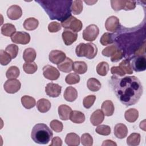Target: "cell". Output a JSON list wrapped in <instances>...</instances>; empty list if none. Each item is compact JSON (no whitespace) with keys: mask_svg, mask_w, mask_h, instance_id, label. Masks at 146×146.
I'll return each instance as SVG.
<instances>
[{"mask_svg":"<svg viewBox=\"0 0 146 146\" xmlns=\"http://www.w3.org/2000/svg\"><path fill=\"white\" fill-rule=\"evenodd\" d=\"M11 39L13 43L16 44H26L30 41V35L26 32L17 31L11 36Z\"/></svg>","mask_w":146,"mask_h":146,"instance_id":"obj_10","label":"cell"},{"mask_svg":"<svg viewBox=\"0 0 146 146\" xmlns=\"http://www.w3.org/2000/svg\"><path fill=\"white\" fill-rule=\"evenodd\" d=\"M70 120L74 123L80 124L84 121L85 115L81 111H72L70 116Z\"/></svg>","mask_w":146,"mask_h":146,"instance_id":"obj_25","label":"cell"},{"mask_svg":"<svg viewBox=\"0 0 146 146\" xmlns=\"http://www.w3.org/2000/svg\"><path fill=\"white\" fill-rule=\"evenodd\" d=\"M73 63V61L70 58L66 57L62 63L57 64V67L60 71L68 73L72 70Z\"/></svg>","mask_w":146,"mask_h":146,"instance_id":"obj_21","label":"cell"},{"mask_svg":"<svg viewBox=\"0 0 146 146\" xmlns=\"http://www.w3.org/2000/svg\"><path fill=\"white\" fill-rule=\"evenodd\" d=\"M62 87L56 83H49L45 87L46 94L51 98L58 97L61 94Z\"/></svg>","mask_w":146,"mask_h":146,"instance_id":"obj_12","label":"cell"},{"mask_svg":"<svg viewBox=\"0 0 146 146\" xmlns=\"http://www.w3.org/2000/svg\"><path fill=\"white\" fill-rule=\"evenodd\" d=\"M124 54L123 51L121 49L118 48L116 52L112 56H111V60L112 62H119L123 58V56H124Z\"/></svg>","mask_w":146,"mask_h":146,"instance_id":"obj_49","label":"cell"},{"mask_svg":"<svg viewBox=\"0 0 146 146\" xmlns=\"http://www.w3.org/2000/svg\"><path fill=\"white\" fill-rule=\"evenodd\" d=\"M80 81V76L76 73H70L66 76L65 82L68 84H75Z\"/></svg>","mask_w":146,"mask_h":146,"instance_id":"obj_40","label":"cell"},{"mask_svg":"<svg viewBox=\"0 0 146 146\" xmlns=\"http://www.w3.org/2000/svg\"><path fill=\"white\" fill-rule=\"evenodd\" d=\"M11 56L5 51L1 50L0 51V63L2 66L7 65L11 60Z\"/></svg>","mask_w":146,"mask_h":146,"instance_id":"obj_43","label":"cell"},{"mask_svg":"<svg viewBox=\"0 0 146 146\" xmlns=\"http://www.w3.org/2000/svg\"><path fill=\"white\" fill-rule=\"evenodd\" d=\"M104 119V115L100 109L95 111L90 117V121L94 126L98 125L101 124Z\"/></svg>","mask_w":146,"mask_h":146,"instance_id":"obj_18","label":"cell"},{"mask_svg":"<svg viewBox=\"0 0 146 146\" xmlns=\"http://www.w3.org/2000/svg\"><path fill=\"white\" fill-rule=\"evenodd\" d=\"M19 74L20 71L18 67L15 66H12L7 69L6 72V76L8 79H16L19 76Z\"/></svg>","mask_w":146,"mask_h":146,"instance_id":"obj_36","label":"cell"},{"mask_svg":"<svg viewBox=\"0 0 146 146\" xmlns=\"http://www.w3.org/2000/svg\"><path fill=\"white\" fill-rule=\"evenodd\" d=\"M61 29V25L58 22H50L48 25V30L50 33H56Z\"/></svg>","mask_w":146,"mask_h":146,"instance_id":"obj_48","label":"cell"},{"mask_svg":"<svg viewBox=\"0 0 146 146\" xmlns=\"http://www.w3.org/2000/svg\"><path fill=\"white\" fill-rule=\"evenodd\" d=\"M61 26L65 29H70L72 31L77 33L82 30L83 24L81 21L71 15L61 22Z\"/></svg>","mask_w":146,"mask_h":146,"instance_id":"obj_5","label":"cell"},{"mask_svg":"<svg viewBox=\"0 0 146 146\" xmlns=\"http://www.w3.org/2000/svg\"><path fill=\"white\" fill-rule=\"evenodd\" d=\"M131 66L136 72L143 71L146 68L145 55L134 56L131 59Z\"/></svg>","mask_w":146,"mask_h":146,"instance_id":"obj_8","label":"cell"},{"mask_svg":"<svg viewBox=\"0 0 146 146\" xmlns=\"http://www.w3.org/2000/svg\"><path fill=\"white\" fill-rule=\"evenodd\" d=\"M50 102L44 98L40 99L36 103V107L38 110L41 113H45L48 111L51 108Z\"/></svg>","mask_w":146,"mask_h":146,"instance_id":"obj_23","label":"cell"},{"mask_svg":"<svg viewBox=\"0 0 146 146\" xmlns=\"http://www.w3.org/2000/svg\"><path fill=\"white\" fill-rule=\"evenodd\" d=\"M36 53L35 50L31 47L27 48L23 53V59L26 62H33L36 58Z\"/></svg>","mask_w":146,"mask_h":146,"instance_id":"obj_26","label":"cell"},{"mask_svg":"<svg viewBox=\"0 0 146 146\" xmlns=\"http://www.w3.org/2000/svg\"><path fill=\"white\" fill-rule=\"evenodd\" d=\"M140 135L138 133H132L128 136L127 144L129 146H137L140 142Z\"/></svg>","mask_w":146,"mask_h":146,"instance_id":"obj_33","label":"cell"},{"mask_svg":"<svg viewBox=\"0 0 146 146\" xmlns=\"http://www.w3.org/2000/svg\"><path fill=\"white\" fill-rule=\"evenodd\" d=\"M18 47L16 44H10L8 45L6 48L5 51H6L11 57L12 59H14L17 57L18 53Z\"/></svg>","mask_w":146,"mask_h":146,"instance_id":"obj_42","label":"cell"},{"mask_svg":"<svg viewBox=\"0 0 146 146\" xmlns=\"http://www.w3.org/2000/svg\"><path fill=\"white\" fill-rule=\"evenodd\" d=\"M101 110L105 116H112L115 110L114 105L112 102L110 100H107L103 102L101 106Z\"/></svg>","mask_w":146,"mask_h":146,"instance_id":"obj_22","label":"cell"},{"mask_svg":"<svg viewBox=\"0 0 146 146\" xmlns=\"http://www.w3.org/2000/svg\"><path fill=\"white\" fill-rule=\"evenodd\" d=\"M43 75L50 80H57L60 76V72L57 68L51 65H46L43 67Z\"/></svg>","mask_w":146,"mask_h":146,"instance_id":"obj_11","label":"cell"},{"mask_svg":"<svg viewBox=\"0 0 146 146\" xmlns=\"http://www.w3.org/2000/svg\"><path fill=\"white\" fill-rule=\"evenodd\" d=\"M72 70L78 74H83L87 71V65L83 61H76L73 63Z\"/></svg>","mask_w":146,"mask_h":146,"instance_id":"obj_29","label":"cell"},{"mask_svg":"<svg viewBox=\"0 0 146 146\" xmlns=\"http://www.w3.org/2000/svg\"><path fill=\"white\" fill-rule=\"evenodd\" d=\"M109 71V64L106 62H101L96 66V72L100 76H106Z\"/></svg>","mask_w":146,"mask_h":146,"instance_id":"obj_35","label":"cell"},{"mask_svg":"<svg viewBox=\"0 0 146 146\" xmlns=\"http://www.w3.org/2000/svg\"><path fill=\"white\" fill-rule=\"evenodd\" d=\"M65 143L68 146H77L80 144L79 136L73 132L67 134L65 138Z\"/></svg>","mask_w":146,"mask_h":146,"instance_id":"obj_24","label":"cell"},{"mask_svg":"<svg viewBox=\"0 0 146 146\" xmlns=\"http://www.w3.org/2000/svg\"><path fill=\"white\" fill-rule=\"evenodd\" d=\"M87 88L92 92H96L101 88L100 82L96 78H91L87 82Z\"/></svg>","mask_w":146,"mask_h":146,"instance_id":"obj_31","label":"cell"},{"mask_svg":"<svg viewBox=\"0 0 146 146\" xmlns=\"http://www.w3.org/2000/svg\"><path fill=\"white\" fill-rule=\"evenodd\" d=\"M39 25L38 19L35 18L30 17L26 19L23 22V27L26 30L31 31L36 29Z\"/></svg>","mask_w":146,"mask_h":146,"instance_id":"obj_27","label":"cell"},{"mask_svg":"<svg viewBox=\"0 0 146 146\" xmlns=\"http://www.w3.org/2000/svg\"><path fill=\"white\" fill-rule=\"evenodd\" d=\"M1 34L6 36H11L15 32L16 28L11 23H5L1 27Z\"/></svg>","mask_w":146,"mask_h":146,"instance_id":"obj_30","label":"cell"},{"mask_svg":"<svg viewBox=\"0 0 146 146\" xmlns=\"http://www.w3.org/2000/svg\"><path fill=\"white\" fill-rule=\"evenodd\" d=\"M62 36L64 44L67 46H69L76 40L78 34L69 30H65L63 31Z\"/></svg>","mask_w":146,"mask_h":146,"instance_id":"obj_16","label":"cell"},{"mask_svg":"<svg viewBox=\"0 0 146 146\" xmlns=\"http://www.w3.org/2000/svg\"><path fill=\"white\" fill-rule=\"evenodd\" d=\"M110 83L117 98L126 106L135 104L143 94L141 83L135 76L119 78L114 75Z\"/></svg>","mask_w":146,"mask_h":146,"instance_id":"obj_1","label":"cell"},{"mask_svg":"<svg viewBox=\"0 0 146 146\" xmlns=\"http://www.w3.org/2000/svg\"><path fill=\"white\" fill-rule=\"evenodd\" d=\"M120 26L119 19L115 16H110L105 22V27L110 32H116Z\"/></svg>","mask_w":146,"mask_h":146,"instance_id":"obj_13","label":"cell"},{"mask_svg":"<svg viewBox=\"0 0 146 146\" xmlns=\"http://www.w3.org/2000/svg\"><path fill=\"white\" fill-rule=\"evenodd\" d=\"M95 131L100 135L107 136L111 133V128L107 125H100L97 127Z\"/></svg>","mask_w":146,"mask_h":146,"instance_id":"obj_45","label":"cell"},{"mask_svg":"<svg viewBox=\"0 0 146 146\" xmlns=\"http://www.w3.org/2000/svg\"><path fill=\"white\" fill-rule=\"evenodd\" d=\"M63 97L66 101L72 102L78 98V91L72 86L67 87L64 92Z\"/></svg>","mask_w":146,"mask_h":146,"instance_id":"obj_19","label":"cell"},{"mask_svg":"<svg viewBox=\"0 0 146 146\" xmlns=\"http://www.w3.org/2000/svg\"><path fill=\"white\" fill-rule=\"evenodd\" d=\"M123 71L127 74H133V69L131 64L130 60L128 59H125L122 60L119 66Z\"/></svg>","mask_w":146,"mask_h":146,"instance_id":"obj_37","label":"cell"},{"mask_svg":"<svg viewBox=\"0 0 146 146\" xmlns=\"http://www.w3.org/2000/svg\"><path fill=\"white\" fill-rule=\"evenodd\" d=\"M83 1L80 0H75L72 1L71 5V12L73 14L78 15L80 14L83 10Z\"/></svg>","mask_w":146,"mask_h":146,"instance_id":"obj_34","label":"cell"},{"mask_svg":"<svg viewBox=\"0 0 146 146\" xmlns=\"http://www.w3.org/2000/svg\"><path fill=\"white\" fill-rule=\"evenodd\" d=\"M102 146H106V145H115L116 146L117 144L116 143H115L114 141H113L112 140H106L103 141V143H102Z\"/></svg>","mask_w":146,"mask_h":146,"instance_id":"obj_52","label":"cell"},{"mask_svg":"<svg viewBox=\"0 0 146 146\" xmlns=\"http://www.w3.org/2000/svg\"><path fill=\"white\" fill-rule=\"evenodd\" d=\"M84 2L86 3L87 4H88V5H94L95 3L97 2V1H84Z\"/></svg>","mask_w":146,"mask_h":146,"instance_id":"obj_53","label":"cell"},{"mask_svg":"<svg viewBox=\"0 0 146 146\" xmlns=\"http://www.w3.org/2000/svg\"><path fill=\"white\" fill-rule=\"evenodd\" d=\"M81 143L84 146H91L93 144L92 137L88 133H83L81 136Z\"/></svg>","mask_w":146,"mask_h":146,"instance_id":"obj_47","label":"cell"},{"mask_svg":"<svg viewBox=\"0 0 146 146\" xmlns=\"http://www.w3.org/2000/svg\"><path fill=\"white\" fill-rule=\"evenodd\" d=\"M53 135L52 131L44 123H38L33 128L31 137L36 143L39 144H47Z\"/></svg>","mask_w":146,"mask_h":146,"instance_id":"obj_3","label":"cell"},{"mask_svg":"<svg viewBox=\"0 0 146 146\" xmlns=\"http://www.w3.org/2000/svg\"><path fill=\"white\" fill-rule=\"evenodd\" d=\"M136 1H125V0H114L111 1V7L116 11L121 10L126 11L133 10L136 7Z\"/></svg>","mask_w":146,"mask_h":146,"instance_id":"obj_6","label":"cell"},{"mask_svg":"<svg viewBox=\"0 0 146 146\" xmlns=\"http://www.w3.org/2000/svg\"><path fill=\"white\" fill-rule=\"evenodd\" d=\"M99 34L98 27L94 24L88 25L83 31V38L87 41L95 40Z\"/></svg>","mask_w":146,"mask_h":146,"instance_id":"obj_7","label":"cell"},{"mask_svg":"<svg viewBox=\"0 0 146 146\" xmlns=\"http://www.w3.org/2000/svg\"><path fill=\"white\" fill-rule=\"evenodd\" d=\"M118 48L119 47H117V46L115 44H112L104 48L102 52V54L103 55L107 57L112 56L116 52Z\"/></svg>","mask_w":146,"mask_h":146,"instance_id":"obj_41","label":"cell"},{"mask_svg":"<svg viewBox=\"0 0 146 146\" xmlns=\"http://www.w3.org/2000/svg\"><path fill=\"white\" fill-rule=\"evenodd\" d=\"M23 69L26 73L28 74H33L36 71L38 66L34 62H25L23 65Z\"/></svg>","mask_w":146,"mask_h":146,"instance_id":"obj_38","label":"cell"},{"mask_svg":"<svg viewBox=\"0 0 146 146\" xmlns=\"http://www.w3.org/2000/svg\"><path fill=\"white\" fill-rule=\"evenodd\" d=\"M21 103L26 109H31L36 105L35 99L28 95H24L21 98Z\"/></svg>","mask_w":146,"mask_h":146,"instance_id":"obj_32","label":"cell"},{"mask_svg":"<svg viewBox=\"0 0 146 146\" xmlns=\"http://www.w3.org/2000/svg\"><path fill=\"white\" fill-rule=\"evenodd\" d=\"M66 58V54L60 51V50H52L48 56L49 60L56 64H58L60 63H62Z\"/></svg>","mask_w":146,"mask_h":146,"instance_id":"obj_14","label":"cell"},{"mask_svg":"<svg viewBox=\"0 0 146 146\" xmlns=\"http://www.w3.org/2000/svg\"><path fill=\"white\" fill-rule=\"evenodd\" d=\"M114 135L118 139L125 138L128 133V128L127 126L123 123L116 124L113 129Z\"/></svg>","mask_w":146,"mask_h":146,"instance_id":"obj_17","label":"cell"},{"mask_svg":"<svg viewBox=\"0 0 146 146\" xmlns=\"http://www.w3.org/2000/svg\"><path fill=\"white\" fill-rule=\"evenodd\" d=\"M50 128L55 132H60L63 128V124L58 120H52L50 123Z\"/></svg>","mask_w":146,"mask_h":146,"instance_id":"obj_46","label":"cell"},{"mask_svg":"<svg viewBox=\"0 0 146 146\" xmlns=\"http://www.w3.org/2000/svg\"><path fill=\"white\" fill-rule=\"evenodd\" d=\"M96 100V96L94 95H90L84 98L83 100V104L84 108L88 109L91 108Z\"/></svg>","mask_w":146,"mask_h":146,"instance_id":"obj_44","label":"cell"},{"mask_svg":"<svg viewBox=\"0 0 146 146\" xmlns=\"http://www.w3.org/2000/svg\"><path fill=\"white\" fill-rule=\"evenodd\" d=\"M75 52L78 56H84L89 59L94 58L98 53V48L93 43H80L76 48Z\"/></svg>","mask_w":146,"mask_h":146,"instance_id":"obj_4","label":"cell"},{"mask_svg":"<svg viewBox=\"0 0 146 146\" xmlns=\"http://www.w3.org/2000/svg\"><path fill=\"white\" fill-rule=\"evenodd\" d=\"M22 15V10L18 5H11L7 10V15L8 18L11 20H17L21 17Z\"/></svg>","mask_w":146,"mask_h":146,"instance_id":"obj_15","label":"cell"},{"mask_svg":"<svg viewBox=\"0 0 146 146\" xmlns=\"http://www.w3.org/2000/svg\"><path fill=\"white\" fill-rule=\"evenodd\" d=\"M72 111L71 107L66 104H61L58 107L59 116L62 120L70 119V116Z\"/></svg>","mask_w":146,"mask_h":146,"instance_id":"obj_20","label":"cell"},{"mask_svg":"<svg viewBox=\"0 0 146 146\" xmlns=\"http://www.w3.org/2000/svg\"><path fill=\"white\" fill-rule=\"evenodd\" d=\"M62 145V139L58 136L54 137L52 139L51 143L50 144V146H61Z\"/></svg>","mask_w":146,"mask_h":146,"instance_id":"obj_51","label":"cell"},{"mask_svg":"<svg viewBox=\"0 0 146 146\" xmlns=\"http://www.w3.org/2000/svg\"><path fill=\"white\" fill-rule=\"evenodd\" d=\"M125 120L129 123H133L137 120L139 117V112L135 108H129L125 112Z\"/></svg>","mask_w":146,"mask_h":146,"instance_id":"obj_28","label":"cell"},{"mask_svg":"<svg viewBox=\"0 0 146 146\" xmlns=\"http://www.w3.org/2000/svg\"><path fill=\"white\" fill-rule=\"evenodd\" d=\"M111 72L113 75H117L119 76H124L126 74L119 66H113L111 68Z\"/></svg>","mask_w":146,"mask_h":146,"instance_id":"obj_50","label":"cell"},{"mask_svg":"<svg viewBox=\"0 0 146 146\" xmlns=\"http://www.w3.org/2000/svg\"><path fill=\"white\" fill-rule=\"evenodd\" d=\"M113 35L110 33H105L102 36L100 39V43L103 46H107L110 44H112L113 43Z\"/></svg>","mask_w":146,"mask_h":146,"instance_id":"obj_39","label":"cell"},{"mask_svg":"<svg viewBox=\"0 0 146 146\" xmlns=\"http://www.w3.org/2000/svg\"><path fill=\"white\" fill-rule=\"evenodd\" d=\"M51 19L62 22L71 15V0H36Z\"/></svg>","mask_w":146,"mask_h":146,"instance_id":"obj_2","label":"cell"},{"mask_svg":"<svg viewBox=\"0 0 146 146\" xmlns=\"http://www.w3.org/2000/svg\"><path fill=\"white\" fill-rule=\"evenodd\" d=\"M21 83L16 79H9L6 81L3 85L5 91L9 94L17 92L21 88Z\"/></svg>","mask_w":146,"mask_h":146,"instance_id":"obj_9","label":"cell"}]
</instances>
